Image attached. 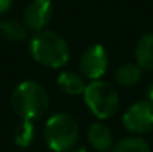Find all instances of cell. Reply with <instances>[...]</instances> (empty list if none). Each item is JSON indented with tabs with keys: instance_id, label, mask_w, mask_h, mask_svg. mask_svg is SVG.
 Here are the masks:
<instances>
[{
	"instance_id": "e0dca14e",
	"label": "cell",
	"mask_w": 153,
	"mask_h": 152,
	"mask_svg": "<svg viewBox=\"0 0 153 152\" xmlns=\"http://www.w3.org/2000/svg\"><path fill=\"white\" fill-rule=\"evenodd\" d=\"M67 152H87L86 151V148H76V150H70V151H67Z\"/></svg>"
},
{
	"instance_id": "52a82bcc",
	"label": "cell",
	"mask_w": 153,
	"mask_h": 152,
	"mask_svg": "<svg viewBox=\"0 0 153 152\" xmlns=\"http://www.w3.org/2000/svg\"><path fill=\"white\" fill-rule=\"evenodd\" d=\"M54 7L51 0H32L26 7L23 13V23L27 30L42 31L51 20Z\"/></svg>"
},
{
	"instance_id": "8fae6325",
	"label": "cell",
	"mask_w": 153,
	"mask_h": 152,
	"mask_svg": "<svg viewBox=\"0 0 153 152\" xmlns=\"http://www.w3.org/2000/svg\"><path fill=\"white\" fill-rule=\"evenodd\" d=\"M114 77H116V81L118 82V85L125 86V88H130V86L137 85L141 81L143 69L137 63L128 62V63H124L117 67Z\"/></svg>"
},
{
	"instance_id": "7c38bea8",
	"label": "cell",
	"mask_w": 153,
	"mask_h": 152,
	"mask_svg": "<svg viewBox=\"0 0 153 152\" xmlns=\"http://www.w3.org/2000/svg\"><path fill=\"white\" fill-rule=\"evenodd\" d=\"M111 152H151V147L145 139L137 135V136L124 137L114 143Z\"/></svg>"
},
{
	"instance_id": "3957f363",
	"label": "cell",
	"mask_w": 153,
	"mask_h": 152,
	"mask_svg": "<svg viewBox=\"0 0 153 152\" xmlns=\"http://www.w3.org/2000/svg\"><path fill=\"white\" fill-rule=\"evenodd\" d=\"M79 136V125L69 113H55L45 124L43 137L47 147L54 152H67L75 145Z\"/></svg>"
},
{
	"instance_id": "4fadbf2b",
	"label": "cell",
	"mask_w": 153,
	"mask_h": 152,
	"mask_svg": "<svg viewBox=\"0 0 153 152\" xmlns=\"http://www.w3.org/2000/svg\"><path fill=\"white\" fill-rule=\"evenodd\" d=\"M0 31H1L3 37L11 42H22L26 39L27 34H28L24 23H20L18 20H13V19L0 22Z\"/></svg>"
},
{
	"instance_id": "7a4b0ae2",
	"label": "cell",
	"mask_w": 153,
	"mask_h": 152,
	"mask_svg": "<svg viewBox=\"0 0 153 152\" xmlns=\"http://www.w3.org/2000/svg\"><path fill=\"white\" fill-rule=\"evenodd\" d=\"M11 105L23 120H38L46 115L50 105L47 90L36 81L19 83L11 96Z\"/></svg>"
},
{
	"instance_id": "277c9868",
	"label": "cell",
	"mask_w": 153,
	"mask_h": 152,
	"mask_svg": "<svg viewBox=\"0 0 153 152\" xmlns=\"http://www.w3.org/2000/svg\"><path fill=\"white\" fill-rule=\"evenodd\" d=\"M82 94L89 110L100 120L111 117L120 107L117 89L101 78L91 81L89 85H86Z\"/></svg>"
},
{
	"instance_id": "9c48e42d",
	"label": "cell",
	"mask_w": 153,
	"mask_h": 152,
	"mask_svg": "<svg viewBox=\"0 0 153 152\" xmlns=\"http://www.w3.org/2000/svg\"><path fill=\"white\" fill-rule=\"evenodd\" d=\"M136 63L143 70H153V32L141 35L134 50Z\"/></svg>"
},
{
	"instance_id": "5bb4252c",
	"label": "cell",
	"mask_w": 153,
	"mask_h": 152,
	"mask_svg": "<svg viewBox=\"0 0 153 152\" xmlns=\"http://www.w3.org/2000/svg\"><path fill=\"white\" fill-rule=\"evenodd\" d=\"M36 136V129H35L34 121L31 120H23L13 132V142L18 147H28Z\"/></svg>"
},
{
	"instance_id": "5b68a950",
	"label": "cell",
	"mask_w": 153,
	"mask_h": 152,
	"mask_svg": "<svg viewBox=\"0 0 153 152\" xmlns=\"http://www.w3.org/2000/svg\"><path fill=\"white\" fill-rule=\"evenodd\" d=\"M125 129L133 135H145L153 129V105L146 100L134 102L122 117Z\"/></svg>"
},
{
	"instance_id": "30bf717a",
	"label": "cell",
	"mask_w": 153,
	"mask_h": 152,
	"mask_svg": "<svg viewBox=\"0 0 153 152\" xmlns=\"http://www.w3.org/2000/svg\"><path fill=\"white\" fill-rule=\"evenodd\" d=\"M59 89L65 92L69 96H78L82 94L86 88L85 81L81 74L75 72H63L59 74L58 80H56Z\"/></svg>"
},
{
	"instance_id": "ba28073f",
	"label": "cell",
	"mask_w": 153,
	"mask_h": 152,
	"mask_svg": "<svg viewBox=\"0 0 153 152\" xmlns=\"http://www.w3.org/2000/svg\"><path fill=\"white\" fill-rule=\"evenodd\" d=\"M87 139L91 147L98 152H108L111 150L114 144L113 132L106 124L101 121H95L87 129Z\"/></svg>"
},
{
	"instance_id": "2e32d148",
	"label": "cell",
	"mask_w": 153,
	"mask_h": 152,
	"mask_svg": "<svg viewBox=\"0 0 153 152\" xmlns=\"http://www.w3.org/2000/svg\"><path fill=\"white\" fill-rule=\"evenodd\" d=\"M146 101L153 105V82L148 86V90H146Z\"/></svg>"
},
{
	"instance_id": "6da1fadb",
	"label": "cell",
	"mask_w": 153,
	"mask_h": 152,
	"mask_svg": "<svg viewBox=\"0 0 153 152\" xmlns=\"http://www.w3.org/2000/svg\"><path fill=\"white\" fill-rule=\"evenodd\" d=\"M30 53L38 63L51 69L65 66L70 59V47L66 39L50 30L35 32L30 40Z\"/></svg>"
},
{
	"instance_id": "9a60e30c",
	"label": "cell",
	"mask_w": 153,
	"mask_h": 152,
	"mask_svg": "<svg viewBox=\"0 0 153 152\" xmlns=\"http://www.w3.org/2000/svg\"><path fill=\"white\" fill-rule=\"evenodd\" d=\"M12 5V0H0V13H4Z\"/></svg>"
},
{
	"instance_id": "8992f818",
	"label": "cell",
	"mask_w": 153,
	"mask_h": 152,
	"mask_svg": "<svg viewBox=\"0 0 153 152\" xmlns=\"http://www.w3.org/2000/svg\"><path fill=\"white\" fill-rule=\"evenodd\" d=\"M108 53L102 45H93L83 51L79 59V70L90 81L100 80L108 69Z\"/></svg>"
}]
</instances>
